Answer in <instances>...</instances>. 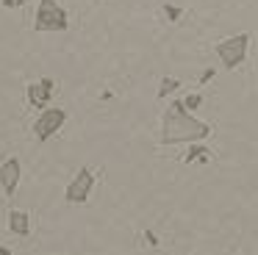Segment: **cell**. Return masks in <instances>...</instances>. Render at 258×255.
Instances as JSON below:
<instances>
[{
  "instance_id": "6da1fadb",
  "label": "cell",
  "mask_w": 258,
  "mask_h": 255,
  "mask_svg": "<svg viewBox=\"0 0 258 255\" xmlns=\"http://www.w3.org/2000/svg\"><path fill=\"white\" fill-rule=\"evenodd\" d=\"M211 136V125L197 119L191 111L183 108V100H172L164 111L161 119V144L172 147V144H195Z\"/></svg>"
},
{
  "instance_id": "7a4b0ae2",
  "label": "cell",
  "mask_w": 258,
  "mask_h": 255,
  "mask_svg": "<svg viewBox=\"0 0 258 255\" xmlns=\"http://www.w3.org/2000/svg\"><path fill=\"white\" fill-rule=\"evenodd\" d=\"M70 28V14L56 0H39V9L34 14V31L39 33H61Z\"/></svg>"
},
{
  "instance_id": "3957f363",
  "label": "cell",
  "mask_w": 258,
  "mask_h": 255,
  "mask_svg": "<svg viewBox=\"0 0 258 255\" xmlns=\"http://www.w3.org/2000/svg\"><path fill=\"white\" fill-rule=\"evenodd\" d=\"M247 47H250V36H247V33H236V36L222 39V42L217 44V55H219L225 70H236V67L244 64Z\"/></svg>"
},
{
  "instance_id": "277c9868",
  "label": "cell",
  "mask_w": 258,
  "mask_h": 255,
  "mask_svg": "<svg viewBox=\"0 0 258 255\" xmlns=\"http://www.w3.org/2000/svg\"><path fill=\"white\" fill-rule=\"evenodd\" d=\"M64 122H67V111L58 108V105H47V108H42L39 116L34 119V136L39 139V142H47V139H53L61 131Z\"/></svg>"
},
{
  "instance_id": "5b68a950",
  "label": "cell",
  "mask_w": 258,
  "mask_h": 255,
  "mask_svg": "<svg viewBox=\"0 0 258 255\" xmlns=\"http://www.w3.org/2000/svg\"><path fill=\"white\" fill-rule=\"evenodd\" d=\"M95 172L89 169V166H81L78 169V175L73 177V180L67 183V188H64V200H67L70 205H81V203H86L89 200V194H92V188H95Z\"/></svg>"
},
{
  "instance_id": "8992f818",
  "label": "cell",
  "mask_w": 258,
  "mask_h": 255,
  "mask_svg": "<svg viewBox=\"0 0 258 255\" xmlns=\"http://www.w3.org/2000/svg\"><path fill=\"white\" fill-rule=\"evenodd\" d=\"M20 177H23V164H20V158L12 155V158H6L0 164V188H3L6 197H14V194H17Z\"/></svg>"
},
{
  "instance_id": "52a82bcc",
  "label": "cell",
  "mask_w": 258,
  "mask_h": 255,
  "mask_svg": "<svg viewBox=\"0 0 258 255\" xmlns=\"http://www.w3.org/2000/svg\"><path fill=\"white\" fill-rule=\"evenodd\" d=\"M53 92H56V81H53V78H42V81H36V83H28V89H25L28 103L34 105L36 111H42V108L50 105Z\"/></svg>"
},
{
  "instance_id": "ba28073f",
  "label": "cell",
  "mask_w": 258,
  "mask_h": 255,
  "mask_svg": "<svg viewBox=\"0 0 258 255\" xmlns=\"http://www.w3.org/2000/svg\"><path fill=\"white\" fill-rule=\"evenodd\" d=\"M9 230H12L14 236H28V233H31V216H28V211H17V208L9 211Z\"/></svg>"
},
{
  "instance_id": "9c48e42d",
  "label": "cell",
  "mask_w": 258,
  "mask_h": 255,
  "mask_svg": "<svg viewBox=\"0 0 258 255\" xmlns=\"http://www.w3.org/2000/svg\"><path fill=\"white\" fill-rule=\"evenodd\" d=\"M211 150L208 147H203L200 142H195V144H189V153H186V164H191V161H200V164H208V161H211Z\"/></svg>"
},
{
  "instance_id": "30bf717a",
  "label": "cell",
  "mask_w": 258,
  "mask_h": 255,
  "mask_svg": "<svg viewBox=\"0 0 258 255\" xmlns=\"http://www.w3.org/2000/svg\"><path fill=\"white\" fill-rule=\"evenodd\" d=\"M175 89H180L178 78H161V83H158V100H164L167 94H172Z\"/></svg>"
},
{
  "instance_id": "8fae6325",
  "label": "cell",
  "mask_w": 258,
  "mask_h": 255,
  "mask_svg": "<svg viewBox=\"0 0 258 255\" xmlns=\"http://www.w3.org/2000/svg\"><path fill=\"white\" fill-rule=\"evenodd\" d=\"M164 14H167L169 22H180V17H183V9H180V6H175V3H167V6H164Z\"/></svg>"
},
{
  "instance_id": "7c38bea8",
  "label": "cell",
  "mask_w": 258,
  "mask_h": 255,
  "mask_svg": "<svg viewBox=\"0 0 258 255\" xmlns=\"http://www.w3.org/2000/svg\"><path fill=\"white\" fill-rule=\"evenodd\" d=\"M203 105V94H189V97H183V108L186 111H197Z\"/></svg>"
},
{
  "instance_id": "4fadbf2b",
  "label": "cell",
  "mask_w": 258,
  "mask_h": 255,
  "mask_svg": "<svg viewBox=\"0 0 258 255\" xmlns=\"http://www.w3.org/2000/svg\"><path fill=\"white\" fill-rule=\"evenodd\" d=\"M145 241H147V247H161V241H158V236L150 230V227L145 230Z\"/></svg>"
},
{
  "instance_id": "5bb4252c",
  "label": "cell",
  "mask_w": 258,
  "mask_h": 255,
  "mask_svg": "<svg viewBox=\"0 0 258 255\" xmlns=\"http://www.w3.org/2000/svg\"><path fill=\"white\" fill-rule=\"evenodd\" d=\"M214 75H217V70H214V67H206V70H203V72H200V83H203V86H206V83H208V81H211V78H214Z\"/></svg>"
},
{
  "instance_id": "9a60e30c",
  "label": "cell",
  "mask_w": 258,
  "mask_h": 255,
  "mask_svg": "<svg viewBox=\"0 0 258 255\" xmlns=\"http://www.w3.org/2000/svg\"><path fill=\"white\" fill-rule=\"evenodd\" d=\"M0 3H3V9H20V6L31 3V0H0Z\"/></svg>"
},
{
  "instance_id": "2e32d148",
  "label": "cell",
  "mask_w": 258,
  "mask_h": 255,
  "mask_svg": "<svg viewBox=\"0 0 258 255\" xmlns=\"http://www.w3.org/2000/svg\"><path fill=\"white\" fill-rule=\"evenodd\" d=\"M0 255H12V249H9V247H0Z\"/></svg>"
}]
</instances>
